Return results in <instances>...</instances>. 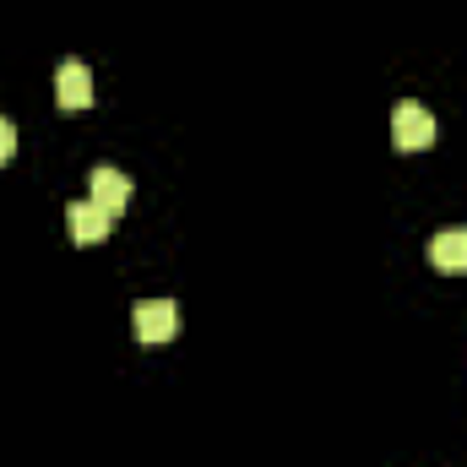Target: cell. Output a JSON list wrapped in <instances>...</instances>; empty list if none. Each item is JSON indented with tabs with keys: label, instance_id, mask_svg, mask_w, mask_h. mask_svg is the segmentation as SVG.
Returning <instances> with one entry per match:
<instances>
[{
	"label": "cell",
	"instance_id": "cell-5",
	"mask_svg": "<svg viewBox=\"0 0 467 467\" xmlns=\"http://www.w3.org/2000/svg\"><path fill=\"white\" fill-rule=\"evenodd\" d=\"M88 191H93L88 202H99L109 218H119V213L130 207V180H125L119 169H109V163H99V169L88 174Z\"/></svg>",
	"mask_w": 467,
	"mask_h": 467
},
{
	"label": "cell",
	"instance_id": "cell-6",
	"mask_svg": "<svg viewBox=\"0 0 467 467\" xmlns=\"http://www.w3.org/2000/svg\"><path fill=\"white\" fill-rule=\"evenodd\" d=\"M430 261L441 272H467V229L462 223H451V229H441L430 239Z\"/></svg>",
	"mask_w": 467,
	"mask_h": 467
},
{
	"label": "cell",
	"instance_id": "cell-1",
	"mask_svg": "<svg viewBox=\"0 0 467 467\" xmlns=\"http://www.w3.org/2000/svg\"><path fill=\"white\" fill-rule=\"evenodd\" d=\"M430 141H435V115H430L424 104L402 99V104L391 109V147H397V152H424Z\"/></svg>",
	"mask_w": 467,
	"mask_h": 467
},
{
	"label": "cell",
	"instance_id": "cell-2",
	"mask_svg": "<svg viewBox=\"0 0 467 467\" xmlns=\"http://www.w3.org/2000/svg\"><path fill=\"white\" fill-rule=\"evenodd\" d=\"M130 332H136L141 343H169V337L180 332V310H174V299H136V310H130Z\"/></svg>",
	"mask_w": 467,
	"mask_h": 467
},
{
	"label": "cell",
	"instance_id": "cell-4",
	"mask_svg": "<svg viewBox=\"0 0 467 467\" xmlns=\"http://www.w3.org/2000/svg\"><path fill=\"white\" fill-rule=\"evenodd\" d=\"M109 229H115V218H109L99 202H71V207H66V234H71L77 244H104Z\"/></svg>",
	"mask_w": 467,
	"mask_h": 467
},
{
	"label": "cell",
	"instance_id": "cell-3",
	"mask_svg": "<svg viewBox=\"0 0 467 467\" xmlns=\"http://www.w3.org/2000/svg\"><path fill=\"white\" fill-rule=\"evenodd\" d=\"M55 104L66 115H82L93 104V71L82 60H60V71H55Z\"/></svg>",
	"mask_w": 467,
	"mask_h": 467
},
{
	"label": "cell",
	"instance_id": "cell-7",
	"mask_svg": "<svg viewBox=\"0 0 467 467\" xmlns=\"http://www.w3.org/2000/svg\"><path fill=\"white\" fill-rule=\"evenodd\" d=\"M11 158H16V125L0 115V163H11Z\"/></svg>",
	"mask_w": 467,
	"mask_h": 467
}]
</instances>
